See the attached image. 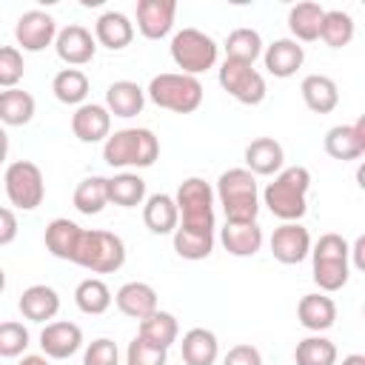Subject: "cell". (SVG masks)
Instances as JSON below:
<instances>
[{
	"label": "cell",
	"mask_w": 365,
	"mask_h": 365,
	"mask_svg": "<svg viewBox=\"0 0 365 365\" xmlns=\"http://www.w3.org/2000/svg\"><path fill=\"white\" fill-rule=\"evenodd\" d=\"M311 171L305 165H288L262 191V205L282 222H299L308 211Z\"/></svg>",
	"instance_id": "obj_1"
},
{
	"label": "cell",
	"mask_w": 365,
	"mask_h": 365,
	"mask_svg": "<svg viewBox=\"0 0 365 365\" xmlns=\"http://www.w3.org/2000/svg\"><path fill=\"white\" fill-rule=\"evenodd\" d=\"M214 197L222 205L225 222H254L259 214V185L248 168L222 171L217 180Z\"/></svg>",
	"instance_id": "obj_2"
},
{
	"label": "cell",
	"mask_w": 365,
	"mask_h": 365,
	"mask_svg": "<svg viewBox=\"0 0 365 365\" xmlns=\"http://www.w3.org/2000/svg\"><path fill=\"white\" fill-rule=\"evenodd\" d=\"M160 157V140L151 128H120L103 143V160L111 168H148Z\"/></svg>",
	"instance_id": "obj_3"
},
{
	"label": "cell",
	"mask_w": 365,
	"mask_h": 365,
	"mask_svg": "<svg viewBox=\"0 0 365 365\" xmlns=\"http://www.w3.org/2000/svg\"><path fill=\"white\" fill-rule=\"evenodd\" d=\"M202 83L191 74H180V71H163V74H154L148 88H145V97L165 108V111H174V114H191L200 108L202 103Z\"/></svg>",
	"instance_id": "obj_4"
},
{
	"label": "cell",
	"mask_w": 365,
	"mask_h": 365,
	"mask_svg": "<svg viewBox=\"0 0 365 365\" xmlns=\"http://www.w3.org/2000/svg\"><path fill=\"white\" fill-rule=\"evenodd\" d=\"M123 262H125V242L117 234L100 228H83L74 265L91 274H114L123 268Z\"/></svg>",
	"instance_id": "obj_5"
},
{
	"label": "cell",
	"mask_w": 365,
	"mask_h": 365,
	"mask_svg": "<svg viewBox=\"0 0 365 365\" xmlns=\"http://www.w3.org/2000/svg\"><path fill=\"white\" fill-rule=\"evenodd\" d=\"M168 51H171V60L180 68V74H191V77L214 68L217 66V57H220L217 40L211 34L200 31V29H191V26L180 29L171 37Z\"/></svg>",
	"instance_id": "obj_6"
},
{
	"label": "cell",
	"mask_w": 365,
	"mask_h": 365,
	"mask_svg": "<svg viewBox=\"0 0 365 365\" xmlns=\"http://www.w3.org/2000/svg\"><path fill=\"white\" fill-rule=\"evenodd\" d=\"M214 188L202 180V177H188L180 182L174 202L180 211V228H191V231H217V220H214Z\"/></svg>",
	"instance_id": "obj_7"
},
{
	"label": "cell",
	"mask_w": 365,
	"mask_h": 365,
	"mask_svg": "<svg viewBox=\"0 0 365 365\" xmlns=\"http://www.w3.org/2000/svg\"><path fill=\"white\" fill-rule=\"evenodd\" d=\"M3 188H6L9 202L17 211H34L46 200L43 171L31 160H14V163H9L6 165V174H3Z\"/></svg>",
	"instance_id": "obj_8"
},
{
	"label": "cell",
	"mask_w": 365,
	"mask_h": 365,
	"mask_svg": "<svg viewBox=\"0 0 365 365\" xmlns=\"http://www.w3.org/2000/svg\"><path fill=\"white\" fill-rule=\"evenodd\" d=\"M217 80H220L222 91H228L242 106H259L265 100V94H268L265 77L254 66H248V63L222 60V66L217 71Z\"/></svg>",
	"instance_id": "obj_9"
},
{
	"label": "cell",
	"mask_w": 365,
	"mask_h": 365,
	"mask_svg": "<svg viewBox=\"0 0 365 365\" xmlns=\"http://www.w3.org/2000/svg\"><path fill=\"white\" fill-rule=\"evenodd\" d=\"M54 37H57V23L43 9H29L14 23V40L20 51H43L54 46Z\"/></svg>",
	"instance_id": "obj_10"
},
{
	"label": "cell",
	"mask_w": 365,
	"mask_h": 365,
	"mask_svg": "<svg viewBox=\"0 0 365 365\" xmlns=\"http://www.w3.org/2000/svg\"><path fill=\"white\" fill-rule=\"evenodd\" d=\"M54 51H57V57H60L66 66L77 68V66H86V63L94 60V54H97V40H94V34H91L86 26L68 23L66 29L57 31V37H54Z\"/></svg>",
	"instance_id": "obj_11"
},
{
	"label": "cell",
	"mask_w": 365,
	"mask_h": 365,
	"mask_svg": "<svg viewBox=\"0 0 365 365\" xmlns=\"http://www.w3.org/2000/svg\"><path fill=\"white\" fill-rule=\"evenodd\" d=\"M322 148L331 160H339V163L359 160L365 154V117H359L356 123H342L328 128Z\"/></svg>",
	"instance_id": "obj_12"
},
{
	"label": "cell",
	"mask_w": 365,
	"mask_h": 365,
	"mask_svg": "<svg viewBox=\"0 0 365 365\" xmlns=\"http://www.w3.org/2000/svg\"><path fill=\"white\" fill-rule=\"evenodd\" d=\"M271 254L282 265H299L311 254V234L302 222H282L271 234Z\"/></svg>",
	"instance_id": "obj_13"
},
{
	"label": "cell",
	"mask_w": 365,
	"mask_h": 365,
	"mask_svg": "<svg viewBox=\"0 0 365 365\" xmlns=\"http://www.w3.org/2000/svg\"><path fill=\"white\" fill-rule=\"evenodd\" d=\"M83 348V328L68 319L46 322L40 331V351L48 359H68Z\"/></svg>",
	"instance_id": "obj_14"
},
{
	"label": "cell",
	"mask_w": 365,
	"mask_h": 365,
	"mask_svg": "<svg viewBox=\"0 0 365 365\" xmlns=\"http://www.w3.org/2000/svg\"><path fill=\"white\" fill-rule=\"evenodd\" d=\"M177 17L174 0H140L137 3V31L145 40H163L171 34Z\"/></svg>",
	"instance_id": "obj_15"
},
{
	"label": "cell",
	"mask_w": 365,
	"mask_h": 365,
	"mask_svg": "<svg viewBox=\"0 0 365 365\" xmlns=\"http://www.w3.org/2000/svg\"><path fill=\"white\" fill-rule=\"evenodd\" d=\"M71 131L80 143H106L111 134V114L100 103H83L71 114Z\"/></svg>",
	"instance_id": "obj_16"
},
{
	"label": "cell",
	"mask_w": 365,
	"mask_h": 365,
	"mask_svg": "<svg viewBox=\"0 0 365 365\" xmlns=\"http://www.w3.org/2000/svg\"><path fill=\"white\" fill-rule=\"evenodd\" d=\"M245 168L254 177H274L285 168V148L274 137H257L245 145Z\"/></svg>",
	"instance_id": "obj_17"
},
{
	"label": "cell",
	"mask_w": 365,
	"mask_h": 365,
	"mask_svg": "<svg viewBox=\"0 0 365 365\" xmlns=\"http://www.w3.org/2000/svg\"><path fill=\"white\" fill-rule=\"evenodd\" d=\"M262 63H265L268 74L285 80V77H294L302 68L305 48L297 40H291V37H279V40H274V43H268L262 48Z\"/></svg>",
	"instance_id": "obj_18"
},
{
	"label": "cell",
	"mask_w": 365,
	"mask_h": 365,
	"mask_svg": "<svg viewBox=\"0 0 365 365\" xmlns=\"http://www.w3.org/2000/svg\"><path fill=\"white\" fill-rule=\"evenodd\" d=\"M114 305L120 308V314H125V317H131L137 322L160 308L157 291L148 282H140V279H131V282L120 285L117 294H114Z\"/></svg>",
	"instance_id": "obj_19"
},
{
	"label": "cell",
	"mask_w": 365,
	"mask_h": 365,
	"mask_svg": "<svg viewBox=\"0 0 365 365\" xmlns=\"http://www.w3.org/2000/svg\"><path fill=\"white\" fill-rule=\"evenodd\" d=\"M17 308H20L23 319H29V322H48V319H54L57 311H60V294H57L51 285L37 282V285H29V288L20 294Z\"/></svg>",
	"instance_id": "obj_20"
},
{
	"label": "cell",
	"mask_w": 365,
	"mask_h": 365,
	"mask_svg": "<svg viewBox=\"0 0 365 365\" xmlns=\"http://www.w3.org/2000/svg\"><path fill=\"white\" fill-rule=\"evenodd\" d=\"M94 40L108 51H123L134 40V23L128 20V14L108 9L94 20Z\"/></svg>",
	"instance_id": "obj_21"
},
{
	"label": "cell",
	"mask_w": 365,
	"mask_h": 365,
	"mask_svg": "<svg viewBox=\"0 0 365 365\" xmlns=\"http://www.w3.org/2000/svg\"><path fill=\"white\" fill-rule=\"evenodd\" d=\"M80 237H83V228L68 220V217H57L46 225V234H43V242H46V251L57 259H66V262H74V254H77V245H80Z\"/></svg>",
	"instance_id": "obj_22"
},
{
	"label": "cell",
	"mask_w": 365,
	"mask_h": 365,
	"mask_svg": "<svg viewBox=\"0 0 365 365\" xmlns=\"http://www.w3.org/2000/svg\"><path fill=\"white\" fill-rule=\"evenodd\" d=\"M262 228L259 222H225L220 228V242L231 257H254L262 248Z\"/></svg>",
	"instance_id": "obj_23"
},
{
	"label": "cell",
	"mask_w": 365,
	"mask_h": 365,
	"mask_svg": "<svg viewBox=\"0 0 365 365\" xmlns=\"http://www.w3.org/2000/svg\"><path fill=\"white\" fill-rule=\"evenodd\" d=\"M297 319H299L302 328H308L314 334H322L336 322V302L322 291L305 294L297 302Z\"/></svg>",
	"instance_id": "obj_24"
},
{
	"label": "cell",
	"mask_w": 365,
	"mask_h": 365,
	"mask_svg": "<svg viewBox=\"0 0 365 365\" xmlns=\"http://www.w3.org/2000/svg\"><path fill=\"white\" fill-rule=\"evenodd\" d=\"M143 106H145V88H140L134 80H114L106 88V108L114 117L123 120L137 117L143 114Z\"/></svg>",
	"instance_id": "obj_25"
},
{
	"label": "cell",
	"mask_w": 365,
	"mask_h": 365,
	"mask_svg": "<svg viewBox=\"0 0 365 365\" xmlns=\"http://www.w3.org/2000/svg\"><path fill=\"white\" fill-rule=\"evenodd\" d=\"M299 94L302 103L314 111V114H331L339 106V88L328 74H308L299 83Z\"/></svg>",
	"instance_id": "obj_26"
},
{
	"label": "cell",
	"mask_w": 365,
	"mask_h": 365,
	"mask_svg": "<svg viewBox=\"0 0 365 365\" xmlns=\"http://www.w3.org/2000/svg\"><path fill=\"white\" fill-rule=\"evenodd\" d=\"M180 354L185 365H214L220 356V342L217 334L208 328H191L182 334Z\"/></svg>",
	"instance_id": "obj_27"
},
{
	"label": "cell",
	"mask_w": 365,
	"mask_h": 365,
	"mask_svg": "<svg viewBox=\"0 0 365 365\" xmlns=\"http://www.w3.org/2000/svg\"><path fill=\"white\" fill-rule=\"evenodd\" d=\"M143 222L151 234H174L180 222V211L171 194H151L143 202Z\"/></svg>",
	"instance_id": "obj_28"
},
{
	"label": "cell",
	"mask_w": 365,
	"mask_h": 365,
	"mask_svg": "<svg viewBox=\"0 0 365 365\" xmlns=\"http://www.w3.org/2000/svg\"><path fill=\"white\" fill-rule=\"evenodd\" d=\"M322 14L325 9L314 0H305V3H297L288 9V29H291V40L297 43H314L319 40V26H322Z\"/></svg>",
	"instance_id": "obj_29"
},
{
	"label": "cell",
	"mask_w": 365,
	"mask_h": 365,
	"mask_svg": "<svg viewBox=\"0 0 365 365\" xmlns=\"http://www.w3.org/2000/svg\"><path fill=\"white\" fill-rule=\"evenodd\" d=\"M137 336L140 339H145V342H151V345H157V348H171L174 342H177V336H180V325H177V317L174 314H168V311H154V314H148L145 319H140V325H137Z\"/></svg>",
	"instance_id": "obj_30"
},
{
	"label": "cell",
	"mask_w": 365,
	"mask_h": 365,
	"mask_svg": "<svg viewBox=\"0 0 365 365\" xmlns=\"http://www.w3.org/2000/svg\"><path fill=\"white\" fill-rule=\"evenodd\" d=\"M34 108H37V103H34V97L29 94V91H23L20 86L17 88H3L0 91V125L6 128V125H26V123H31V117H34Z\"/></svg>",
	"instance_id": "obj_31"
},
{
	"label": "cell",
	"mask_w": 365,
	"mask_h": 365,
	"mask_svg": "<svg viewBox=\"0 0 365 365\" xmlns=\"http://www.w3.org/2000/svg\"><path fill=\"white\" fill-rule=\"evenodd\" d=\"M222 48H225V60H237V63L254 66V60L262 57V48H265V46H262V37H259L257 29L240 26V29L228 31Z\"/></svg>",
	"instance_id": "obj_32"
},
{
	"label": "cell",
	"mask_w": 365,
	"mask_h": 365,
	"mask_svg": "<svg viewBox=\"0 0 365 365\" xmlns=\"http://www.w3.org/2000/svg\"><path fill=\"white\" fill-rule=\"evenodd\" d=\"M108 202L120 208H137L145 202V180L134 171H120L108 177Z\"/></svg>",
	"instance_id": "obj_33"
},
{
	"label": "cell",
	"mask_w": 365,
	"mask_h": 365,
	"mask_svg": "<svg viewBox=\"0 0 365 365\" xmlns=\"http://www.w3.org/2000/svg\"><path fill=\"white\" fill-rule=\"evenodd\" d=\"M71 202H74V208H77L80 214H86V217L100 214V211L108 205V177H97V174L83 177V180L77 182V188H74Z\"/></svg>",
	"instance_id": "obj_34"
},
{
	"label": "cell",
	"mask_w": 365,
	"mask_h": 365,
	"mask_svg": "<svg viewBox=\"0 0 365 365\" xmlns=\"http://www.w3.org/2000/svg\"><path fill=\"white\" fill-rule=\"evenodd\" d=\"M354 31H356V23H354V17L348 11H342V9H325L322 26H319V40L328 48H345L354 40Z\"/></svg>",
	"instance_id": "obj_35"
},
{
	"label": "cell",
	"mask_w": 365,
	"mask_h": 365,
	"mask_svg": "<svg viewBox=\"0 0 365 365\" xmlns=\"http://www.w3.org/2000/svg\"><path fill=\"white\" fill-rule=\"evenodd\" d=\"M74 302H77V308H80L83 314L100 317V314H106V311L111 308L114 297H111V288H108L100 277H88V279H83V282L74 288Z\"/></svg>",
	"instance_id": "obj_36"
},
{
	"label": "cell",
	"mask_w": 365,
	"mask_h": 365,
	"mask_svg": "<svg viewBox=\"0 0 365 365\" xmlns=\"http://www.w3.org/2000/svg\"><path fill=\"white\" fill-rule=\"evenodd\" d=\"M51 91L63 106H83L88 97V77L80 68H60L51 80Z\"/></svg>",
	"instance_id": "obj_37"
},
{
	"label": "cell",
	"mask_w": 365,
	"mask_h": 365,
	"mask_svg": "<svg viewBox=\"0 0 365 365\" xmlns=\"http://www.w3.org/2000/svg\"><path fill=\"white\" fill-rule=\"evenodd\" d=\"M171 240H174L177 257L191 259V262H200V259L211 257V251H214V231H191V228L177 225Z\"/></svg>",
	"instance_id": "obj_38"
},
{
	"label": "cell",
	"mask_w": 365,
	"mask_h": 365,
	"mask_svg": "<svg viewBox=\"0 0 365 365\" xmlns=\"http://www.w3.org/2000/svg\"><path fill=\"white\" fill-rule=\"evenodd\" d=\"M294 362L297 365H336V345L322 334H311L297 342Z\"/></svg>",
	"instance_id": "obj_39"
},
{
	"label": "cell",
	"mask_w": 365,
	"mask_h": 365,
	"mask_svg": "<svg viewBox=\"0 0 365 365\" xmlns=\"http://www.w3.org/2000/svg\"><path fill=\"white\" fill-rule=\"evenodd\" d=\"M311 277H314V282L322 294H334V291L348 285L351 262H314Z\"/></svg>",
	"instance_id": "obj_40"
},
{
	"label": "cell",
	"mask_w": 365,
	"mask_h": 365,
	"mask_svg": "<svg viewBox=\"0 0 365 365\" xmlns=\"http://www.w3.org/2000/svg\"><path fill=\"white\" fill-rule=\"evenodd\" d=\"M29 342H31V336H29V328L23 322H14V319L0 322V359L23 356Z\"/></svg>",
	"instance_id": "obj_41"
},
{
	"label": "cell",
	"mask_w": 365,
	"mask_h": 365,
	"mask_svg": "<svg viewBox=\"0 0 365 365\" xmlns=\"http://www.w3.org/2000/svg\"><path fill=\"white\" fill-rule=\"evenodd\" d=\"M308 257H311V262H351L348 242L334 231H328L317 242H311V254Z\"/></svg>",
	"instance_id": "obj_42"
},
{
	"label": "cell",
	"mask_w": 365,
	"mask_h": 365,
	"mask_svg": "<svg viewBox=\"0 0 365 365\" xmlns=\"http://www.w3.org/2000/svg\"><path fill=\"white\" fill-rule=\"evenodd\" d=\"M26 74L23 51L17 46H0V88H17Z\"/></svg>",
	"instance_id": "obj_43"
},
{
	"label": "cell",
	"mask_w": 365,
	"mask_h": 365,
	"mask_svg": "<svg viewBox=\"0 0 365 365\" xmlns=\"http://www.w3.org/2000/svg\"><path fill=\"white\" fill-rule=\"evenodd\" d=\"M125 365H168V351L134 336L125 348Z\"/></svg>",
	"instance_id": "obj_44"
},
{
	"label": "cell",
	"mask_w": 365,
	"mask_h": 365,
	"mask_svg": "<svg viewBox=\"0 0 365 365\" xmlns=\"http://www.w3.org/2000/svg\"><path fill=\"white\" fill-rule=\"evenodd\" d=\"M83 365H120V348L108 336H97L86 345Z\"/></svg>",
	"instance_id": "obj_45"
},
{
	"label": "cell",
	"mask_w": 365,
	"mask_h": 365,
	"mask_svg": "<svg viewBox=\"0 0 365 365\" xmlns=\"http://www.w3.org/2000/svg\"><path fill=\"white\" fill-rule=\"evenodd\" d=\"M222 365H262V354L257 345L240 342V345L228 348V354L222 356Z\"/></svg>",
	"instance_id": "obj_46"
},
{
	"label": "cell",
	"mask_w": 365,
	"mask_h": 365,
	"mask_svg": "<svg viewBox=\"0 0 365 365\" xmlns=\"http://www.w3.org/2000/svg\"><path fill=\"white\" fill-rule=\"evenodd\" d=\"M17 240V214L0 205V245H11Z\"/></svg>",
	"instance_id": "obj_47"
},
{
	"label": "cell",
	"mask_w": 365,
	"mask_h": 365,
	"mask_svg": "<svg viewBox=\"0 0 365 365\" xmlns=\"http://www.w3.org/2000/svg\"><path fill=\"white\" fill-rule=\"evenodd\" d=\"M362 251H365V237H356V242L354 245H348V257H354V268H365V257H362Z\"/></svg>",
	"instance_id": "obj_48"
},
{
	"label": "cell",
	"mask_w": 365,
	"mask_h": 365,
	"mask_svg": "<svg viewBox=\"0 0 365 365\" xmlns=\"http://www.w3.org/2000/svg\"><path fill=\"white\" fill-rule=\"evenodd\" d=\"M17 365H48V356H43V354H26Z\"/></svg>",
	"instance_id": "obj_49"
},
{
	"label": "cell",
	"mask_w": 365,
	"mask_h": 365,
	"mask_svg": "<svg viewBox=\"0 0 365 365\" xmlns=\"http://www.w3.org/2000/svg\"><path fill=\"white\" fill-rule=\"evenodd\" d=\"M6 157H9V134H6V128L0 125V165L6 163Z\"/></svg>",
	"instance_id": "obj_50"
},
{
	"label": "cell",
	"mask_w": 365,
	"mask_h": 365,
	"mask_svg": "<svg viewBox=\"0 0 365 365\" xmlns=\"http://www.w3.org/2000/svg\"><path fill=\"white\" fill-rule=\"evenodd\" d=\"M342 365H365V356L362 354H348V356H342Z\"/></svg>",
	"instance_id": "obj_51"
},
{
	"label": "cell",
	"mask_w": 365,
	"mask_h": 365,
	"mask_svg": "<svg viewBox=\"0 0 365 365\" xmlns=\"http://www.w3.org/2000/svg\"><path fill=\"white\" fill-rule=\"evenodd\" d=\"M3 288H6V271L0 268V294H3Z\"/></svg>",
	"instance_id": "obj_52"
},
{
	"label": "cell",
	"mask_w": 365,
	"mask_h": 365,
	"mask_svg": "<svg viewBox=\"0 0 365 365\" xmlns=\"http://www.w3.org/2000/svg\"><path fill=\"white\" fill-rule=\"evenodd\" d=\"M0 182H3V180H0Z\"/></svg>",
	"instance_id": "obj_53"
}]
</instances>
